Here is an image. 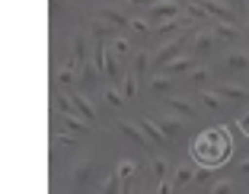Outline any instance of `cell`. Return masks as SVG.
<instances>
[{
	"instance_id": "19",
	"label": "cell",
	"mask_w": 249,
	"mask_h": 194,
	"mask_svg": "<svg viewBox=\"0 0 249 194\" xmlns=\"http://www.w3.org/2000/svg\"><path fill=\"white\" fill-rule=\"evenodd\" d=\"M211 67H205V64H195V67H192V70L189 73H185V77H189V83H192V86H198V89H205V83H208V80H211Z\"/></svg>"
},
{
	"instance_id": "11",
	"label": "cell",
	"mask_w": 249,
	"mask_h": 194,
	"mask_svg": "<svg viewBox=\"0 0 249 194\" xmlns=\"http://www.w3.org/2000/svg\"><path fill=\"white\" fill-rule=\"evenodd\" d=\"M96 19H103V22H109L112 29H128V22H131V16L128 13H122L118 7H103L99 10V16Z\"/></svg>"
},
{
	"instance_id": "27",
	"label": "cell",
	"mask_w": 249,
	"mask_h": 194,
	"mask_svg": "<svg viewBox=\"0 0 249 194\" xmlns=\"http://www.w3.org/2000/svg\"><path fill=\"white\" fill-rule=\"evenodd\" d=\"M109 51H112V54H115V58H124V54L131 51V42H128V38H124V35H115V38H112V42H109Z\"/></svg>"
},
{
	"instance_id": "8",
	"label": "cell",
	"mask_w": 249,
	"mask_h": 194,
	"mask_svg": "<svg viewBox=\"0 0 249 194\" xmlns=\"http://www.w3.org/2000/svg\"><path fill=\"white\" fill-rule=\"evenodd\" d=\"M163 105H166L176 118H182V121H185V118H189V121H192V118H198L195 105H192L189 99H182V96H163Z\"/></svg>"
},
{
	"instance_id": "12",
	"label": "cell",
	"mask_w": 249,
	"mask_h": 194,
	"mask_svg": "<svg viewBox=\"0 0 249 194\" xmlns=\"http://www.w3.org/2000/svg\"><path fill=\"white\" fill-rule=\"evenodd\" d=\"M118 130H122V134L128 137V140H134L138 146H144V150H150V146H154V144H150V140L144 137V130H141L134 121H124V118H122V121H118Z\"/></svg>"
},
{
	"instance_id": "7",
	"label": "cell",
	"mask_w": 249,
	"mask_h": 194,
	"mask_svg": "<svg viewBox=\"0 0 249 194\" xmlns=\"http://www.w3.org/2000/svg\"><path fill=\"white\" fill-rule=\"evenodd\" d=\"M208 29L217 35V42H240L243 29L236 22H220V19H208Z\"/></svg>"
},
{
	"instance_id": "33",
	"label": "cell",
	"mask_w": 249,
	"mask_h": 194,
	"mask_svg": "<svg viewBox=\"0 0 249 194\" xmlns=\"http://www.w3.org/2000/svg\"><path fill=\"white\" fill-rule=\"evenodd\" d=\"M54 137H58V144H67V146H73V144H77V134H67V130H58Z\"/></svg>"
},
{
	"instance_id": "29",
	"label": "cell",
	"mask_w": 249,
	"mask_h": 194,
	"mask_svg": "<svg viewBox=\"0 0 249 194\" xmlns=\"http://www.w3.org/2000/svg\"><path fill=\"white\" fill-rule=\"evenodd\" d=\"M106 102H109L112 108H122L124 105V96H122V89H115V86H106Z\"/></svg>"
},
{
	"instance_id": "3",
	"label": "cell",
	"mask_w": 249,
	"mask_h": 194,
	"mask_svg": "<svg viewBox=\"0 0 249 194\" xmlns=\"http://www.w3.org/2000/svg\"><path fill=\"white\" fill-rule=\"evenodd\" d=\"M198 7L208 13V19H220V22H236V7H230L227 0H195Z\"/></svg>"
},
{
	"instance_id": "13",
	"label": "cell",
	"mask_w": 249,
	"mask_h": 194,
	"mask_svg": "<svg viewBox=\"0 0 249 194\" xmlns=\"http://www.w3.org/2000/svg\"><path fill=\"white\" fill-rule=\"evenodd\" d=\"M157 124H160V130L169 137V140H176L179 134H182V128H185V121L182 118H176V115H160V118H154Z\"/></svg>"
},
{
	"instance_id": "22",
	"label": "cell",
	"mask_w": 249,
	"mask_h": 194,
	"mask_svg": "<svg viewBox=\"0 0 249 194\" xmlns=\"http://www.w3.org/2000/svg\"><path fill=\"white\" fill-rule=\"evenodd\" d=\"M150 67H154V64H150V51H144V48L134 51V64H131V70L138 73V77H144V73H150Z\"/></svg>"
},
{
	"instance_id": "16",
	"label": "cell",
	"mask_w": 249,
	"mask_h": 194,
	"mask_svg": "<svg viewBox=\"0 0 249 194\" xmlns=\"http://www.w3.org/2000/svg\"><path fill=\"white\" fill-rule=\"evenodd\" d=\"M224 67L227 70H249V51H240V48H233V51H227V58H224Z\"/></svg>"
},
{
	"instance_id": "21",
	"label": "cell",
	"mask_w": 249,
	"mask_h": 194,
	"mask_svg": "<svg viewBox=\"0 0 249 194\" xmlns=\"http://www.w3.org/2000/svg\"><path fill=\"white\" fill-rule=\"evenodd\" d=\"M122 96L124 99H134V96H138V73L134 70L122 73Z\"/></svg>"
},
{
	"instance_id": "20",
	"label": "cell",
	"mask_w": 249,
	"mask_h": 194,
	"mask_svg": "<svg viewBox=\"0 0 249 194\" xmlns=\"http://www.w3.org/2000/svg\"><path fill=\"white\" fill-rule=\"evenodd\" d=\"M89 175H93V162H89V159H80V162L73 165L71 181H73L77 188H80V185H87V181H89Z\"/></svg>"
},
{
	"instance_id": "31",
	"label": "cell",
	"mask_w": 249,
	"mask_h": 194,
	"mask_svg": "<svg viewBox=\"0 0 249 194\" xmlns=\"http://www.w3.org/2000/svg\"><path fill=\"white\" fill-rule=\"evenodd\" d=\"M208 194H233V181L230 178H220V181H214L211 185V191Z\"/></svg>"
},
{
	"instance_id": "2",
	"label": "cell",
	"mask_w": 249,
	"mask_h": 194,
	"mask_svg": "<svg viewBox=\"0 0 249 194\" xmlns=\"http://www.w3.org/2000/svg\"><path fill=\"white\" fill-rule=\"evenodd\" d=\"M189 42H192V32H179V35H173L169 42H163L160 48H157L154 54H150V64H154L157 70H160L163 64L176 61L179 54H185V45H189Z\"/></svg>"
},
{
	"instance_id": "38",
	"label": "cell",
	"mask_w": 249,
	"mask_h": 194,
	"mask_svg": "<svg viewBox=\"0 0 249 194\" xmlns=\"http://www.w3.org/2000/svg\"><path fill=\"white\" fill-rule=\"evenodd\" d=\"M246 3H249V0H246Z\"/></svg>"
},
{
	"instance_id": "14",
	"label": "cell",
	"mask_w": 249,
	"mask_h": 194,
	"mask_svg": "<svg viewBox=\"0 0 249 194\" xmlns=\"http://www.w3.org/2000/svg\"><path fill=\"white\" fill-rule=\"evenodd\" d=\"M173 89H176V77H166V73H160V70L150 77V93L154 96H169Z\"/></svg>"
},
{
	"instance_id": "30",
	"label": "cell",
	"mask_w": 249,
	"mask_h": 194,
	"mask_svg": "<svg viewBox=\"0 0 249 194\" xmlns=\"http://www.w3.org/2000/svg\"><path fill=\"white\" fill-rule=\"evenodd\" d=\"M118 191H122V181H118V175H115V172H112L109 178L103 181V188H99V194H118Z\"/></svg>"
},
{
	"instance_id": "35",
	"label": "cell",
	"mask_w": 249,
	"mask_h": 194,
	"mask_svg": "<svg viewBox=\"0 0 249 194\" xmlns=\"http://www.w3.org/2000/svg\"><path fill=\"white\" fill-rule=\"evenodd\" d=\"M128 3H134V7H154V3H160V0H128Z\"/></svg>"
},
{
	"instance_id": "9",
	"label": "cell",
	"mask_w": 249,
	"mask_h": 194,
	"mask_svg": "<svg viewBox=\"0 0 249 194\" xmlns=\"http://www.w3.org/2000/svg\"><path fill=\"white\" fill-rule=\"evenodd\" d=\"M138 128L144 130V137H147V140H150L154 146H169V144H173V140H169V137L160 130V124H157L154 118H147V115H144V118L138 121Z\"/></svg>"
},
{
	"instance_id": "36",
	"label": "cell",
	"mask_w": 249,
	"mask_h": 194,
	"mask_svg": "<svg viewBox=\"0 0 249 194\" xmlns=\"http://www.w3.org/2000/svg\"><path fill=\"white\" fill-rule=\"evenodd\" d=\"M240 172H246V175H249V156H246V159L240 162Z\"/></svg>"
},
{
	"instance_id": "37",
	"label": "cell",
	"mask_w": 249,
	"mask_h": 194,
	"mask_svg": "<svg viewBox=\"0 0 249 194\" xmlns=\"http://www.w3.org/2000/svg\"><path fill=\"white\" fill-rule=\"evenodd\" d=\"M243 38H246V42H249V29H243Z\"/></svg>"
},
{
	"instance_id": "23",
	"label": "cell",
	"mask_w": 249,
	"mask_h": 194,
	"mask_svg": "<svg viewBox=\"0 0 249 194\" xmlns=\"http://www.w3.org/2000/svg\"><path fill=\"white\" fill-rule=\"evenodd\" d=\"M198 99H201L205 108H211V112H220V108H224V99H220L214 89H198Z\"/></svg>"
},
{
	"instance_id": "25",
	"label": "cell",
	"mask_w": 249,
	"mask_h": 194,
	"mask_svg": "<svg viewBox=\"0 0 249 194\" xmlns=\"http://www.w3.org/2000/svg\"><path fill=\"white\" fill-rule=\"evenodd\" d=\"M134 172H138V162H134V159H122V162H118V169H115L118 181H131Z\"/></svg>"
},
{
	"instance_id": "26",
	"label": "cell",
	"mask_w": 249,
	"mask_h": 194,
	"mask_svg": "<svg viewBox=\"0 0 249 194\" xmlns=\"http://www.w3.org/2000/svg\"><path fill=\"white\" fill-rule=\"evenodd\" d=\"M150 169H154V178L163 181L169 175V159L166 156H154V159H150Z\"/></svg>"
},
{
	"instance_id": "18",
	"label": "cell",
	"mask_w": 249,
	"mask_h": 194,
	"mask_svg": "<svg viewBox=\"0 0 249 194\" xmlns=\"http://www.w3.org/2000/svg\"><path fill=\"white\" fill-rule=\"evenodd\" d=\"M61 128H64L67 134H87L89 121H83L80 115H61Z\"/></svg>"
},
{
	"instance_id": "32",
	"label": "cell",
	"mask_w": 249,
	"mask_h": 194,
	"mask_svg": "<svg viewBox=\"0 0 249 194\" xmlns=\"http://www.w3.org/2000/svg\"><path fill=\"white\" fill-rule=\"evenodd\" d=\"M208 178H211V169H208V165H201V169H195V185H205Z\"/></svg>"
},
{
	"instance_id": "17",
	"label": "cell",
	"mask_w": 249,
	"mask_h": 194,
	"mask_svg": "<svg viewBox=\"0 0 249 194\" xmlns=\"http://www.w3.org/2000/svg\"><path fill=\"white\" fill-rule=\"evenodd\" d=\"M71 58L77 61V64H83V61H89V45H87V35H77L71 38Z\"/></svg>"
},
{
	"instance_id": "34",
	"label": "cell",
	"mask_w": 249,
	"mask_h": 194,
	"mask_svg": "<svg viewBox=\"0 0 249 194\" xmlns=\"http://www.w3.org/2000/svg\"><path fill=\"white\" fill-rule=\"evenodd\" d=\"M240 130L246 134V144H249V115H243V118H240Z\"/></svg>"
},
{
	"instance_id": "6",
	"label": "cell",
	"mask_w": 249,
	"mask_h": 194,
	"mask_svg": "<svg viewBox=\"0 0 249 194\" xmlns=\"http://www.w3.org/2000/svg\"><path fill=\"white\" fill-rule=\"evenodd\" d=\"M189 45H192V51H189L192 58H201V54H208V51L217 48V35H214L211 29H195Z\"/></svg>"
},
{
	"instance_id": "1",
	"label": "cell",
	"mask_w": 249,
	"mask_h": 194,
	"mask_svg": "<svg viewBox=\"0 0 249 194\" xmlns=\"http://www.w3.org/2000/svg\"><path fill=\"white\" fill-rule=\"evenodd\" d=\"M192 153H195V159H198L201 165H208V169H217V165L230 156V137H227V130H224V128L205 130V134L195 140Z\"/></svg>"
},
{
	"instance_id": "5",
	"label": "cell",
	"mask_w": 249,
	"mask_h": 194,
	"mask_svg": "<svg viewBox=\"0 0 249 194\" xmlns=\"http://www.w3.org/2000/svg\"><path fill=\"white\" fill-rule=\"evenodd\" d=\"M64 93H67V99H71V105L77 108V115H80L83 121L93 124L96 121V105H93V99H89L83 89H64Z\"/></svg>"
},
{
	"instance_id": "10",
	"label": "cell",
	"mask_w": 249,
	"mask_h": 194,
	"mask_svg": "<svg viewBox=\"0 0 249 194\" xmlns=\"http://www.w3.org/2000/svg\"><path fill=\"white\" fill-rule=\"evenodd\" d=\"M195 64H198V61L192 58L189 51H185V54H179L176 61H169V64H163V67H160V73H166V77H179V73H189Z\"/></svg>"
},
{
	"instance_id": "24",
	"label": "cell",
	"mask_w": 249,
	"mask_h": 194,
	"mask_svg": "<svg viewBox=\"0 0 249 194\" xmlns=\"http://www.w3.org/2000/svg\"><path fill=\"white\" fill-rule=\"evenodd\" d=\"M195 181V169H189V165H179L176 172H173V188H185Z\"/></svg>"
},
{
	"instance_id": "15",
	"label": "cell",
	"mask_w": 249,
	"mask_h": 194,
	"mask_svg": "<svg viewBox=\"0 0 249 194\" xmlns=\"http://www.w3.org/2000/svg\"><path fill=\"white\" fill-rule=\"evenodd\" d=\"M214 93H217L220 99H233V102L249 99V86H240V83H220Z\"/></svg>"
},
{
	"instance_id": "4",
	"label": "cell",
	"mask_w": 249,
	"mask_h": 194,
	"mask_svg": "<svg viewBox=\"0 0 249 194\" xmlns=\"http://www.w3.org/2000/svg\"><path fill=\"white\" fill-rule=\"evenodd\" d=\"M176 16H182V3L179 0H160V3H154V7H147V19L154 22H166V19H176Z\"/></svg>"
},
{
	"instance_id": "28",
	"label": "cell",
	"mask_w": 249,
	"mask_h": 194,
	"mask_svg": "<svg viewBox=\"0 0 249 194\" xmlns=\"http://www.w3.org/2000/svg\"><path fill=\"white\" fill-rule=\"evenodd\" d=\"M128 29L141 32V35H150V32H154V22L147 19V16H131V22H128Z\"/></svg>"
}]
</instances>
